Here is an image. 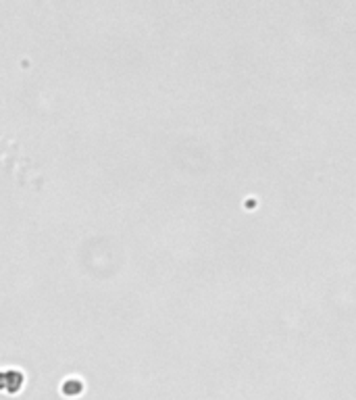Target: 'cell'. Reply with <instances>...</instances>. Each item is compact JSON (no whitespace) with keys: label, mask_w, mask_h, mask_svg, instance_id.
I'll use <instances>...</instances> for the list:
<instances>
[{"label":"cell","mask_w":356,"mask_h":400,"mask_svg":"<svg viewBox=\"0 0 356 400\" xmlns=\"http://www.w3.org/2000/svg\"><path fill=\"white\" fill-rule=\"evenodd\" d=\"M21 373L17 371H5V373H0V390H9V392H17L21 388Z\"/></svg>","instance_id":"6da1fadb"},{"label":"cell","mask_w":356,"mask_h":400,"mask_svg":"<svg viewBox=\"0 0 356 400\" xmlns=\"http://www.w3.org/2000/svg\"><path fill=\"white\" fill-rule=\"evenodd\" d=\"M63 392L65 394H78V392H82V384L80 381H67L63 386Z\"/></svg>","instance_id":"7a4b0ae2"}]
</instances>
